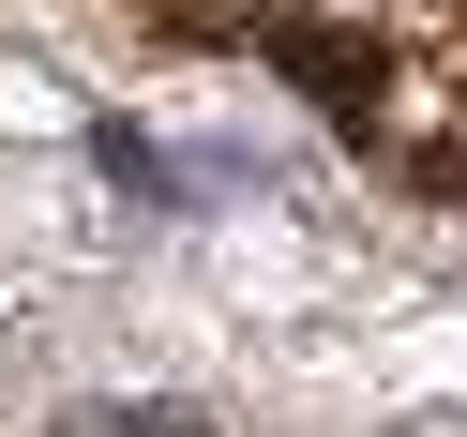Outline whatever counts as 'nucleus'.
Segmentation results:
<instances>
[{"label": "nucleus", "mask_w": 467, "mask_h": 437, "mask_svg": "<svg viewBox=\"0 0 467 437\" xmlns=\"http://www.w3.org/2000/svg\"><path fill=\"white\" fill-rule=\"evenodd\" d=\"M256 46H272V61L302 76V91L332 106L347 136H377V46H347V31H317V16H272V31H256Z\"/></svg>", "instance_id": "f257e3e1"}]
</instances>
